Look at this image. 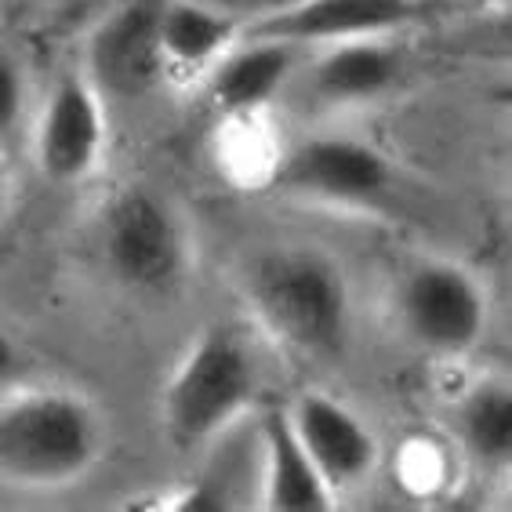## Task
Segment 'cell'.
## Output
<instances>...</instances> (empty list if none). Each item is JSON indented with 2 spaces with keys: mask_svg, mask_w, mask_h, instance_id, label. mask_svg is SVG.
<instances>
[{
  "mask_svg": "<svg viewBox=\"0 0 512 512\" xmlns=\"http://www.w3.org/2000/svg\"><path fill=\"white\" fill-rule=\"evenodd\" d=\"M99 451V418L80 396L30 393L0 404V480L69 483L88 473Z\"/></svg>",
  "mask_w": 512,
  "mask_h": 512,
  "instance_id": "1",
  "label": "cell"
},
{
  "mask_svg": "<svg viewBox=\"0 0 512 512\" xmlns=\"http://www.w3.org/2000/svg\"><path fill=\"white\" fill-rule=\"evenodd\" d=\"M251 302L284 345L306 356L338 353L349 324V291L324 255L280 251L262 258L251 276Z\"/></svg>",
  "mask_w": 512,
  "mask_h": 512,
  "instance_id": "2",
  "label": "cell"
},
{
  "mask_svg": "<svg viewBox=\"0 0 512 512\" xmlns=\"http://www.w3.org/2000/svg\"><path fill=\"white\" fill-rule=\"evenodd\" d=\"M255 393L251 356L229 331H204L164 393V425L178 447L218 436Z\"/></svg>",
  "mask_w": 512,
  "mask_h": 512,
  "instance_id": "3",
  "label": "cell"
},
{
  "mask_svg": "<svg viewBox=\"0 0 512 512\" xmlns=\"http://www.w3.org/2000/svg\"><path fill=\"white\" fill-rule=\"evenodd\" d=\"M102 258L124 287L160 295L186 269V237L164 200L146 189H128L106 207Z\"/></svg>",
  "mask_w": 512,
  "mask_h": 512,
  "instance_id": "4",
  "label": "cell"
},
{
  "mask_svg": "<svg viewBox=\"0 0 512 512\" xmlns=\"http://www.w3.org/2000/svg\"><path fill=\"white\" fill-rule=\"evenodd\" d=\"M400 316L411 338L440 356L469 353L487 327V298L476 276L454 262H422L400 287Z\"/></svg>",
  "mask_w": 512,
  "mask_h": 512,
  "instance_id": "5",
  "label": "cell"
},
{
  "mask_svg": "<svg viewBox=\"0 0 512 512\" xmlns=\"http://www.w3.org/2000/svg\"><path fill=\"white\" fill-rule=\"evenodd\" d=\"M160 4L164 0H120L88 33L84 77L113 99H142L168 77L160 51Z\"/></svg>",
  "mask_w": 512,
  "mask_h": 512,
  "instance_id": "6",
  "label": "cell"
},
{
  "mask_svg": "<svg viewBox=\"0 0 512 512\" xmlns=\"http://www.w3.org/2000/svg\"><path fill=\"white\" fill-rule=\"evenodd\" d=\"M273 186L324 204H375L393 189V168L360 138L316 135L287 149L273 171Z\"/></svg>",
  "mask_w": 512,
  "mask_h": 512,
  "instance_id": "7",
  "label": "cell"
},
{
  "mask_svg": "<svg viewBox=\"0 0 512 512\" xmlns=\"http://www.w3.org/2000/svg\"><path fill=\"white\" fill-rule=\"evenodd\" d=\"M106 149L102 95L84 73H62L51 84L37 120V168L59 186L88 178Z\"/></svg>",
  "mask_w": 512,
  "mask_h": 512,
  "instance_id": "8",
  "label": "cell"
},
{
  "mask_svg": "<svg viewBox=\"0 0 512 512\" xmlns=\"http://www.w3.org/2000/svg\"><path fill=\"white\" fill-rule=\"evenodd\" d=\"M429 0H302L273 19L251 22L240 37H273L287 44H338V40L389 37L429 15Z\"/></svg>",
  "mask_w": 512,
  "mask_h": 512,
  "instance_id": "9",
  "label": "cell"
},
{
  "mask_svg": "<svg viewBox=\"0 0 512 512\" xmlns=\"http://www.w3.org/2000/svg\"><path fill=\"white\" fill-rule=\"evenodd\" d=\"M298 444L309 454L320 480L331 487V494L342 487H353L364 480L375 465V436L367 433L364 422L349 407H342L331 396L306 393L287 411Z\"/></svg>",
  "mask_w": 512,
  "mask_h": 512,
  "instance_id": "10",
  "label": "cell"
},
{
  "mask_svg": "<svg viewBox=\"0 0 512 512\" xmlns=\"http://www.w3.org/2000/svg\"><path fill=\"white\" fill-rule=\"evenodd\" d=\"M298 48L273 37H244L240 48H229L215 66L207 69V95L222 113L247 117L276 99L291 69Z\"/></svg>",
  "mask_w": 512,
  "mask_h": 512,
  "instance_id": "11",
  "label": "cell"
},
{
  "mask_svg": "<svg viewBox=\"0 0 512 512\" xmlns=\"http://www.w3.org/2000/svg\"><path fill=\"white\" fill-rule=\"evenodd\" d=\"M240 33H244V22L211 0H164L160 4V51H164L168 73L175 69L207 73L237 44Z\"/></svg>",
  "mask_w": 512,
  "mask_h": 512,
  "instance_id": "12",
  "label": "cell"
},
{
  "mask_svg": "<svg viewBox=\"0 0 512 512\" xmlns=\"http://www.w3.org/2000/svg\"><path fill=\"white\" fill-rule=\"evenodd\" d=\"M400 77V55L382 37L324 44L313 66V88L327 102H371Z\"/></svg>",
  "mask_w": 512,
  "mask_h": 512,
  "instance_id": "13",
  "label": "cell"
},
{
  "mask_svg": "<svg viewBox=\"0 0 512 512\" xmlns=\"http://www.w3.org/2000/svg\"><path fill=\"white\" fill-rule=\"evenodd\" d=\"M262 454H266V509L273 512H327L331 487L320 480L309 454L298 444L287 411L266 414L262 422Z\"/></svg>",
  "mask_w": 512,
  "mask_h": 512,
  "instance_id": "14",
  "label": "cell"
},
{
  "mask_svg": "<svg viewBox=\"0 0 512 512\" xmlns=\"http://www.w3.org/2000/svg\"><path fill=\"white\" fill-rule=\"evenodd\" d=\"M465 447L487 465H505L512 454V393L502 382H483L458 407Z\"/></svg>",
  "mask_w": 512,
  "mask_h": 512,
  "instance_id": "15",
  "label": "cell"
},
{
  "mask_svg": "<svg viewBox=\"0 0 512 512\" xmlns=\"http://www.w3.org/2000/svg\"><path fill=\"white\" fill-rule=\"evenodd\" d=\"M22 106H26V80L19 62L0 51V138L19 128Z\"/></svg>",
  "mask_w": 512,
  "mask_h": 512,
  "instance_id": "16",
  "label": "cell"
},
{
  "mask_svg": "<svg viewBox=\"0 0 512 512\" xmlns=\"http://www.w3.org/2000/svg\"><path fill=\"white\" fill-rule=\"evenodd\" d=\"M211 4L226 8L229 15H237L244 26H251V22L273 19L280 11H291L295 4H302V0H211Z\"/></svg>",
  "mask_w": 512,
  "mask_h": 512,
  "instance_id": "17",
  "label": "cell"
},
{
  "mask_svg": "<svg viewBox=\"0 0 512 512\" xmlns=\"http://www.w3.org/2000/svg\"><path fill=\"white\" fill-rule=\"evenodd\" d=\"M22 364H26V356L15 342H11L4 331H0V385L11 382V378H19Z\"/></svg>",
  "mask_w": 512,
  "mask_h": 512,
  "instance_id": "18",
  "label": "cell"
},
{
  "mask_svg": "<svg viewBox=\"0 0 512 512\" xmlns=\"http://www.w3.org/2000/svg\"><path fill=\"white\" fill-rule=\"evenodd\" d=\"M8 204V171H4V160H0V211Z\"/></svg>",
  "mask_w": 512,
  "mask_h": 512,
  "instance_id": "19",
  "label": "cell"
},
{
  "mask_svg": "<svg viewBox=\"0 0 512 512\" xmlns=\"http://www.w3.org/2000/svg\"><path fill=\"white\" fill-rule=\"evenodd\" d=\"M465 4H498V0H465Z\"/></svg>",
  "mask_w": 512,
  "mask_h": 512,
  "instance_id": "20",
  "label": "cell"
}]
</instances>
